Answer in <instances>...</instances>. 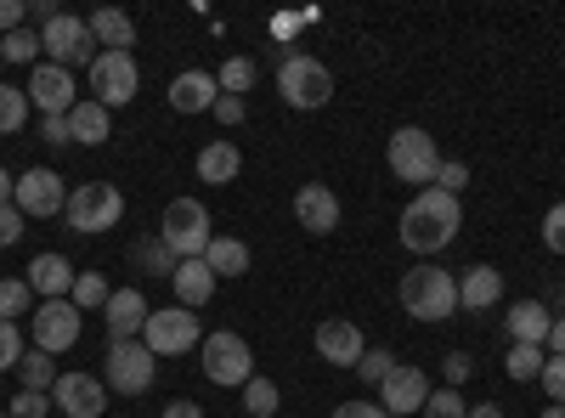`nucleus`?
Instances as JSON below:
<instances>
[{"mask_svg":"<svg viewBox=\"0 0 565 418\" xmlns=\"http://www.w3.org/2000/svg\"><path fill=\"white\" fill-rule=\"evenodd\" d=\"M136 85H141V74H136L130 52H97V63H90V103H103L114 114V108L136 103Z\"/></svg>","mask_w":565,"mask_h":418,"instance_id":"9b49d317","label":"nucleus"},{"mask_svg":"<svg viewBox=\"0 0 565 418\" xmlns=\"http://www.w3.org/2000/svg\"><path fill=\"white\" fill-rule=\"evenodd\" d=\"M68 130H74V142H85V148H103L108 136H114V114L103 108V103H74V114H68Z\"/></svg>","mask_w":565,"mask_h":418,"instance_id":"bb28decb","label":"nucleus"},{"mask_svg":"<svg viewBox=\"0 0 565 418\" xmlns=\"http://www.w3.org/2000/svg\"><path fill=\"white\" fill-rule=\"evenodd\" d=\"M441 374H447V390H463V379L476 374V356H463V351H452V356L441 362Z\"/></svg>","mask_w":565,"mask_h":418,"instance_id":"de8ad7c7","label":"nucleus"},{"mask_svg":"<svg viewBox=\"0 0 565 418\" xmlns=\"http://www.w3.org/2000/svg\"><path fill=\"white\" fill-rule=\"evenodd\" d=\"M130 260L141 266V271H148V277H175V249L164 244V238H141V244H130Z\"/></svg>","mask_w":565,"mask_h":418,"instance_id":"c85d7f7f","label":"nucleus"},{"mask_svg":"<svg viewBox=\"0 0 565 418\" xmlns=\"http://www.w3.org/2000/svg\"><path fill=\"white\" fill-rule=\"evenodd\" d=\"M7 412L12 418H45V412H52V390H18Z\"/></svg>","mask_w":565,"mask_h":418,"instance_id":"a19ab883","label":"nucleus"},{"mask_svg":"<svg viewBox=\"0 0 565 418\" xmlns=\"http://www.w3.org/2000/svg\"><path fill=\"white\" fill-rule=\"evenodd\" d=\"M351 374H362L367 385H385V379L396 374V356H391L385 345H373V351H362V362L351 367Z\"/></svg>","mask_w":565,"mask_h":418,"instance_id":"4c0bfd02","label":"nucleus"},{"mask_svg":"<svg viewBox=\"0 0 565 418\" xmlns=\"http://www.w3.org/2000/svg\"><path fill=\"white\" fill-rule=\"evenodd\" d=\"M295 221H300L306 232H317V238H328V232L340 226V199H334V187L306 181V187L295 193Z\"/></svg>","mask_w":565,"mask_h":418,"instance_id":"a211bd4d","label":"nucleus"},{"mask_svg":"<svg viewBox=\"0 0 565 418\" xmlns=\"http://www.w3.org/2000/svg\"><path fill=\"white\" fill-rule=\"evenodd\" d=\"M334 418H391V412H385L380 401H340Z\"/></svg>","mask_w":565,"mask_h":418,"instance_id":"3c124183","label":"nucleus"},{"mask_svg":"<svg viewBox=\"0 0 565 418\" xmlns=\"http://www.w3.org/2000/svg\"><path fill=\"white\" fill-rule=\"evenodd\" d=\"M119 215H125V193L108 187V181H79V187L68 193V210H63V221L74 232H85V238H97V232L119 226Z\"/></svg>","mask_w":565,"mask_h":418,"instance_id":"6e6552de","label":"nucleus"},{"mask_svg":"<svg viewBox=\"0 0 565 418\" xmlns=\"http://www.w3.org/2000/svg\"><path fill=\"white\" fill-rule=\"evenodd\" d=\"M108 294H114V289L103 283V271H79V277H74V294H68V300H74L79 311H97V306H108Z\"/></svg>","mask_w":565,"mask_h":418,"instance_id":"c9c22d12","label":"nucleus"},{"mask_svg":"<svg viewBox=\"0 0 565 418\" xmlns=\"http://www.w3.org/2000/svg\"><path fill=\"white\" fill-rule=\"evenodd\" d=\"M12 204H18L29 221H45V215H63V210H68V187H63V175H57V170L34 164V170H23V175H18Z\"/></svg>","mask_w":565,"mask_h":418,"instance_id":"f8f14e48","label":"nucleus"},{"mask_svg":"<svg viewBox=\"0 0 565 418\" xmlns=\"http://www.w3.org/2000/svg\"><path fill=\"white\" fill-rule=\"evenodd\" d=\"M554 311L543 300H514L509 306V345H548Z\"/></svg>","mask_w":565,"mask_h":418,"instance_id":"4be33fe9","label":"nucleus"},{"mask_svg":"<svg viewBox=\"0 0 565 418\" xmlns=\"http://www.w3.org/2000/svg\"><path fill=\"white\" fill-rule=\"evenodd\" d=\"M469 418H503V407L498 401H481V407H469Z\"/></svg>","mask_w":565,"mask_h":418,"instance_id":"6e6d98bb","label":"nucleus"},{"mask_svg":"<svg viewBox=\"0 0 565 418\" xmlns=\"http://www.w3.org/2000/svg\"><path fill=\"white\" fill-rule=\"evenodd\" d=\"M424 401H430V379H424V367L396 362V374L380 385V407H385L391 418H418Z\"/></svg>","mask_w":565,"mask_h":418,"instance_id":"dca6fc26","label":"nucleus"},{"mask_svg":"<svg viewBox=\"0 0 565 418\" xmlns=\"http://www.w3.org/2000/svg\"><path fill=\"white\" fill-rule=\"evenodd\" d=\"M52 407H63L68 418H103L108 412V385L97 374H57Z\"/></svg>","mask_w":565,"mask_h":418,"instance_id":"4468645a","label":"nucleus"},{"mask_svg":"<svg viewBox=\"0 0 565 418\" xmlns=\"http://www.w3.org/2000/svg\"><path fill=\"white\" fill-rule=\"evenodd\" d=\"M23 18H29V0H0V34L23 29Z\"/></svg>","mask_w":565,"mask_h":418,"instance_id":"8fccbe9b","label":"nucleus"},{"mask_svg":"<svg viewBox=\"0 0 565 418\" xmlns=\"http://www.w3.org/2000/svg\"><path fill=\"white\" fill-rule=\"evenodd\" d=\"M159 418H204V407H199V401H170Z\"/></svg>","mask_w":565,"mask_h":418,"instance_id":"864d4df0","label":"nucleus"},{"mask_svg":"<svg viewBox=\"0 0 565 418\" xmlns=\"http://www.w3.org/2000/svg\"><path fill=\"white\" fill-rule=\"evenodd\" d=\"M74 277H79L74 260L52 249V255H34V266H29V289H34L40 300H68V294H74Z\"/></svg>","mask_w":565,"mask_h":418,"instance_id":"aec40b11","label":"nucleus"},{"mask_svg":"<svg viewBox=\"0 0 565 418\" xmlns=\"http://www.w3.org/2000/svg\"><path fill=\"white\" fill-rule=\"evenodd\" d=\"M159 238L175 249V260H204L215 226H210V210L199 199H170L164 204V221H159Z\"/></svg>","mask_w":565,"mask_h":418,"instance_id":"423d86ee","label":"nucleus"},{"mask_svg":"<svg viewBox=\"0 0 565 418\" xmlns=\"http://www.w3.org/2000/svg\"><path fill=\"white\" fill-rule=\"evenodd\" d=\"M537 385L548 390V401H565V356H548L543 362V379Z\"/></svg>","mask_w":565,"mask_h":418,"instance_id":"09e8293b","label":"nucleus"},{"mask_svg":"<svg viewBox=\"0 0 565 418\" xmlns=\"http://www.w3.org/2000/svg\"><path fill=\"white\" fill-rule=\"evenodd\" d=\"M362 351H367V345H362V329H356L351 317H328L322 329H317V356H322L328 367H356Z\"/></svg>","mask_w":565,"mask_h":418,"instance_id":"f3484780","label":"nucleus"},{"mask_svg":"<svg viewBox=\"0 0 565 418\" xmlns=\"http://www.w3.org/2000/svg\"><path fill=\"white\" fill-rule=\"evenodd\" d=\"M18 362H23V334H18V322L0 317V374H12Z\"/></svg>","mask_w":565,"mask_h":418,"instance_id":"ea45409f","label":"nucleus"},{"mask_svg":"<svg viewBox=\"0 0 565 418\" xmlns=\"http://www.w3.org/2000/svg\"><path fill=\"white\" fill-rule=\"evenodd\" d=\"M295 34H300V12H277V18H271V40L289 45ZM282 45H277V52H282Z\"/></svg>","mask_w":565,"mask_h":418,"instance_id":"603ef678","label":"nucleus"},{"mask_svg":"<svg viewBox=\"0 0 565 418\" xmlns=\"http://www.w3.org/2000/svg\"><path fill=\"white\" fill-rule=\"evenodd\" d=\"M141 345H148L153 356H186L193 345H204V329H199V317L186 306H159V311H148Z\"/></svg>","mask_w":565,"mask_h":418,"instance_id":"9d476101","label":"nucleus"},{"mask_svg":"<svg viewBox=\"0 0 565 418\" xmlns=\"http://www.w3.org/2000/svg\"><path fill=\"white\" fill-rule=\"evenodd\" d=\"M204 266L215 271V283H221V277H244V271H249V244H244V238H226V232H215L210 249H204Z\"/></svg>","mask_w":565,"mask_h":418,"instance_id":"cd10ccee","label":"nucleus"},{"mask_svg":"<svg viewBox=\"0 0 565 418\" xmlns=\"http://www.w3.org/2000/svg\"><path fill=\"white\" fill-rule=\"evenodd\" d=\"M277 97L311 114V108H328V97H334V74H328V63H317L311 52H289L277 63Z\"/></svg>","mask_w":565,"mask_h":418,"instance_id":"20e7f679","label":"nucleus"},{"mask_svg":"<svg viewBox=\"0 0 565 418\" xmlns=\"http://www.w3.org/2000/svg\"><path fill=\"white\" fill-rule=\"evenodd\" d=\"M159 379V356L141 345V340H114L103 356V385L114 396H148Z\"/></svg>","mask_w":565,"mask_h":418,"instance_id":"39448f33","label":"nucleus"},{"mask_svg":"<svg viewBox=\"0 0 565 418\" xmlns=\"http://www.w3.org/2000/svg\"><path fill=\"white\" fill-rule=\"evenodd\" d=\"M23 232H29V215H23L18 204H0V249L23 244Z\"/></svg>","mask_w":565,"mask_h":418,"instance_id":"79ce46f5","label":"nucleus"},{"mask_svg":"<svg viewBox=\"0 0 565 418\" xmlns=\"http://www.w3.org/2000/svg\"><path fill=\"white\" fill-rule=\"evenodd\" d=\"M40 34L34 29H12V34H0V63H40Z\"/></svg>","mask_w":565,"mask_h":418,"instance_id":"72a5a7b5","label":"nucleus"},{"mask_svg":"<svg viewBox=\"0 0 565 418\" xmlns=\"http://www.w3.org/2000/svg\"><path fill=\"white\" fill-rule=\"evenodd\" d=\"M238 170H244L238 142L215 136V142H204V148H199V181H210V187H232V181H238Z\"/></svg>","mask_w":565,"mask_h":418,"instance_id":"5701e85b","label":"nucleus"},{"mask_svg":"<svg viewBox=\"0 0 565 418\" xmlns=\"http://www.w3.org/2000/svg\"><path fill=\"white\" fill-rule=\"evenodd\" d=\"M0 418H12V412H0Z\"/></svg>","mask_w":565,"mask_h":418,"instance_id":"bf43d9fd","label":"nucleus"},{"mask_svg":"<svg viewBox=\"0 0 565 418\" xmlns=\"http://www.w3.org/2000/svg\"><path fill=\"white\" fill-rule=\"evenodd\" d=\"M543 418H565V401H548V407H543Z\"/></svg>","mask_w":565,"mask_h":418,"instance_id":"13d9d810","label":"nucleus"},{"mask_svg":"<svg viewBox=\"0 0 565 418\" xmlns=\"http://www.w3.org/2000/svg\"><path fill=\"white\" fill-rule=\"evenodd\" d=\"M543 244H548L554 255H565V199L543 215Z\"/></svg>","mask_w":565,"mask_h":418,"instance_id":"49530a36","label":"nucleus"},{"mask_svg":"<svg viewBox=\"0 0 565 418\" xmlns=\"http://www.w3.org/2000/svg\"><path fill=\"white\" fill-rule=\"evenodd\" d=\"M103 317H108L114 340H141V329H148V294H141V289H114Z\"/></svg>","mask_w":565,"mask_h":418,"instance_id":"6ab92c4d","label":"nucleus"},{"mask_svg":"<svg viewBox=\"0 0 565 418\" xmlns=\"http://www.w3.org/2000/svg\"><path fill=\"white\" fill-rule=\"evenodd\" d=\"M548 356H565V317H554V329H548Z\"/></svg>","mask_w":565,"mask_h":418,"instance_id":"5fc2aeb1","label":"nucleus"},{"mask_svg":"<svg viewBox=\"0 0 565 418\" xmlns=\"http://www.w3.org/2000/svg\"><path fill=\"white\" fill-rule=\"evenodd\" d=\"M385 164L396 181H407V187H436V170H441V148H436V136L430 130H418V125H402L391 136V148H385Z\"/></svg>","mask_w":565,"mask_h":418,"instance_id":"7ed1b4c3","label":"nucleus"},{"mask_svg":"<svg viewBox=\"0 0 565 418\" xmlns=\"http://www.w3.org/2000/svg\"><path fill=\"white\" fill-rule=\"evenodd\" d=\"M170 289H175V306L199 311V306H210V294H215V271H210L204 260H181L175 277H170Z\"/></svg>","mask_w":565,"mask_h":418,"instance_id":"393cba45","label":"nucleus"},{"mask_svg":"<svg viewBox=\"0 0 565 418\" xmlns=\"http://www.w3.org/2000/svg\"><path fill=\"white\" fill-rule=\"evenodd\" d=\"M277 407H282V390H277L271 379H260V374H255V379L244 385V412H249V418H271Z\"/></svg>","mask_w":565,"mask_h":418,"instance_id":"f704fd0d","label":"nucleus"},{"mask_svg":"<svg viewBox=\"0 0 565 418\" xmlns=\"http://www.w3.org/2000/svg\"><path fill=\"white\" fill-rule=\"evenodd\" d=\"M543 362H548L543 345H509L503 374H509V379H521V385H532V379H543Z\"/></svg>","mask_w":565,"mask_h":418,"instance_id":"c756f323","label":"nucleus"},{"mask_svg":"<svg viewBox=\"0 0 565 418\" xmlns=\"http://www.w3.org/2000/svg\"><path fill=\"white\" fill-rule=\"evenodd\" d=\"M34 306V289H29V277H0V317H23Z\"/></svg>","mask_w":565,"mask_h":418,"instance_id":"e433bc0d","label":"nucleus"},{"mask_svg":"<svg viewBox=\"0 0 565 418\" xmlns=\"http://www.w3.org/2000/svg\"><path fill=\"white\" fill-rule=\"evenodd\" d=\"M215 97H221V85H215V74H204V68H186V74L170 79V108H175V114H210Z\"/></svg>","mask_w":565,"mask_h":418,"instance_id":"412c9836","label":"nucleus"},{"mask_svg":"<svg viewBox=\"0 0 565 418\" xmlns=\"http://www.w3.org/2000/svg\"><path fill=\"white\" fill-rule=\"evenodd\" d=\"M85 29H90V40H97V45H108V52H130V45H136V23L119 7H97V12L85 18Z\"/></svg>","mask_w":565,"mask_h":418,"instance_id":"a878e982","label":"nucleus"},{"mask_svg":"<svg viewBox=\"0 0 565 418\" xmlns=\"http://www.w3.org/2000/svg\"><path fill=\"white\" fill-rule=\"evenodd\" d=\"M18 379H23V390H52V385H57V362L45 356V351H23Z\"/></svg>","mask_w":565,"mask_h":418,"instance_id":"7c9ffc66","label":"nucleus"},{"mask_svg":"<svg viewBox=\"0 0 565 418\" xmlns=\"http://www.w3.org/2000/svg\"><path fill=\"white\" fill-rule=\"evenodd\" d=\"M199 356H204L210 385H221V390H244V385L255 379V351H249V340H244V334H232V329L204 334Z\"/></svg>","mask_w":565,"mask_h":418,"instance_id":"0eeeda50","label":"nucleus"},{"mask_svg":"<svg viewBox=\"0 0 565 418\" xmlns=\"http://www.w3.org/2000/svg\"><path fill=\"white\" fill-rule=\"evenodd\" d=\"M29 108H40V119L45 114H74V74L68 68H57V63H34V74H29Z\"/></svg>","mask_w":565,"mask_h":418,"instance_id":"2eb2a0df","label":"nucleus"},{"mask_svg":"<svg viewBox=\"0 0 565 418\" xmlns=\"http://www.w3.org/2000/svg\"><path fill=\"white\" fill-rule=\"evenodd\" d=\"M255 74H260V63H255V57H226V63H221V74H215V85L226 90V97H244V90L255 85Z\"/></svg>","mask_w":565,"mask_h":418,"instance_id":"2f4dec72","label":"nucleus"},{"mask_svg":"<svg viewBox=\"0 0 565 418\" xmlns=\"http://www.w3.org/2000/svg\"><path fill=\"white\" fill-rule=\"evenodd\" d=\"M29 125V90L0 85V136H18Z\"/></svg>","mask_w":565,"mask_h":418,"instance_id":"473e14b6","label":"nucleus"},{"mask_svg":"<svg viewBox=\"0 0 565 418\" xmlns=\"http://www.w3.org/2000/svg\"><path fill=\"white\" fill-rule=\"evenodd\" d=\"M436 187L458 199V193L469 187V164H458V159H441V170H436Z\"/></svg>","mask_w":565,"mask_h":418,"instance_id":"a18cd8bd","label":"nucleus"},{"mask_svg":"<svg viewBox=\"0 0 565 418\" xmlns=\"http://www.w3.org/2000/svg\"><path fill=\"white\" fill-rule=\"evenodd\" d=\"M210 114H215V119H221V125L232 130V125H244V119H249V97H226V90H221Z\"/></svg>","mask_w":565,"mask_h":418,"instance_id":"c03bdc74","label":"nucleus"},{"mask_svg":"<svg viewBox=\"0 0 565 418\" xmlns=\"http://www.w3.org/2000/svg\"><path fill=\"white\" fill-rule=\"evenodd\" d=\"M402 311L418 317V322H447L458 311V277L447 266H413L396 289Z\"/></svg>","mask_w":565,"mask_h":418,"instance_id":"f03ea898","label":"nucleus"},{"mask_svg":"<svg viewBox=\"0 0 565 418\" xmlns=\"http://www.w3.org/2000/svg\"><path fill=\"white\" fill-rule=\"evenodd\" d=\"M424 418H469V407H463V396L458 390H430V401H424Z\"/></svg>","mask_w":565,"mask_h":418,"instance_id":"58836bf2","label":"nucleus"},{"mask_svg":"<svg viewBox=\"0 0 565 418\" xmlns=\"http://www.w3.org/2000/svg\"><path fill=\"white\" fill-rule=\"evenodd\" d=\"M79 306L74 300H40L34 306V351H45V356H57V351H68L74 340H79Z\"/></svg>","mask_w":565,"mask_h":418,"instance_id":"ddd939ff","label":"nucleus"},{"mask_svg":"<svg viewBox=\"0 0 565 418\" xmlns=\"http://www.w3.org/2000/svg\"><path fill=\"white\" fill-rule=\"evenodd\" d=\"M12 193H18V181H12L7 170H0V204H12Z\"/></svg>","mask_w":565,"mask_h":418,"instance_id":"4d7b16f0","label":"nucleus"},{"mask_svg":"<svg viewBox=\"0 0 565 418\" xmlns=\"http://www.w3.org/2000/svg\"><path fill=\"white\" fill-rule=\"evenodd\" d=\"M40 142L63 153V148L74 142V130H68V114H45V119H40Z\"/></svg>","mask_w":565,"mask_h":418,"instance_id":"37998d69","label":"nucleus"},{"mask_svg":"<svg viewBox=\"0 0 565 418\" xmlns=\"http://www.w3.org/2000/svg\"><path fill=\"white\" fill-rule=\"evenodd\" d=\"M503 300V271L498 266H469L458 277V306L463 311H492Z\"/></svg>","mask_w":565,"mask_h":418,"instance_id":"b1692460","label":"nucleus"},{"mask_svg":"<svg viewBox=\"0 0 565 418\" xmlns=\"http://www.w3.org/2000/svg\"><path fill=\"white\" fill-rule=\"evenodd\" d=\"M458 226H463L458 199L441 193V187H424V193L402 210L396 238H402V249H413V255H441V249L458 238Z\"/></svg>","mask_w":565,"mask_h":418,"instance_id":"f257e3e1","label":"nucleus"},{"mask_svg":"<svg viewBox=\"0 0 565 418\" xmlns=\"http://www.w3.org/2000/svg\"><path fill=\"white\" fill-rule=\"evenodd\" d=\"M40 52H45V63H57V68H90L97 63V40H90V29H85V18H74V12H57L52 23L40 29Z\"/></svg>","mask_w":565,"mask_h":418,"instance_id":"1a4fd4ad","label":"nucleus"}]
</instances>
